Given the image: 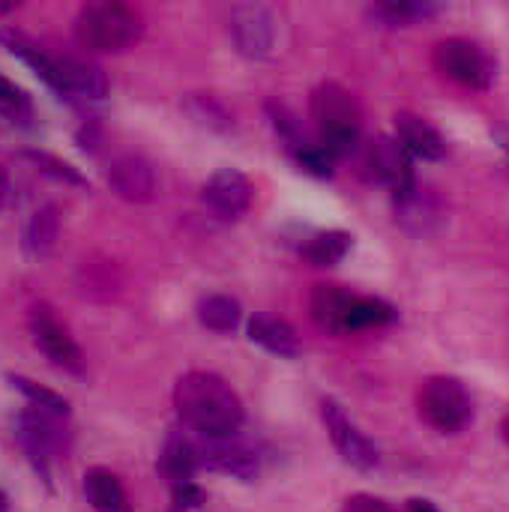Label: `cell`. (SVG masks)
Here are the masks:
<instances>
[{
	"label": "cell",
	"mask_w": 509,
	"mask_h": 512,
	"mask_svg": "<svg viewBox=\"0 0 509 512\" xmlns=\"http://www.w3.org/2000/svg\"><path fill=\"white\" fill-rule=\"evenodd\" d=\"M249 339L255 345H261L264 351H270L276 357H285V360H294L300 354L297 330L285 318H276V315H255L249 321Z\"/></svg>",
	"instance_id": "e0dca14e"
},
{
	"label": "cell",
	"mask_w": 509,
	"mask_h": 512,
	"mask_svg": "<svg viewBox=\"0 0 509 512\" xmlns=\"http://www.w3.org/2000/svg\"><path fill=\"white\" fill-rule=\"evenodd\" d=\"M396 219L411 234H429L441 222V204L429 189H420L417 183L396 192Z\"/></svg>",
	"instance_id": "9a60e30c"
},
{
	"label": "cell",
	"mask_w": 509,
	"mask_h": 512,
	"mask_svg": "<svg viewBox=\"0 0 509 512\" xmlns=\"http://www.w3.org/2000/svg\"><path fill=\"white\" fill-rule=\"evenodd\" d=\"M198 468H201L198 444H192L183 432H171L159 456V471L180 486V483H189Z\"/></svg>",
	"instance_id": "ac0fdd59"
},
{
	"label": "cell",
	"mask_w": 509,
	"mask_h": 512,
	"mask_svg": "<svg viewBox=\"0 0 509 512\" xmlns=\"http://www.w3.org/2000/svg\"><path fill=\"white\" fill-rule=\"evenodd\" d=\"M435 69L450 78L459 87L468 90H489L495 81V60L489 57V51L471 39L453 36L435 45Z\"/></svg>",
	"instance_id": "5b68a950"
},
{
	"label": "cell",
	"mask_w": 509,
	"mask_h": 512,
	"mask_svg": "<svg viewBox=\"0 0 509 512\" xmlns=\"http://www.w3.org/2000/svg\"><path fill=\"white\" fill-rule=\"evenodd\" d=\"M420 417L426 426H432L435 432H462L471 420H474V402L471 393L465 390L462 381L447 378V375H435L423 384L420 396Z\"/></svg>",
	"instance_id": "277c9868"
},
{
	"label": "cell",
	"mask_w": 509,
	"mask_h": 512,
	"mask_svg": "<svg viewBox=\"0 0 509 512\" xmlns=\"http://www.w3.org/2000/svg\"><path fill=\"white\" fill-rule=\"evenodd\" d=\"M240 318H243V309L234 297L213 294L198 303V321L213 333H234Z\"/></svg>",
	"instance_id": "603a6c76"
},
{
	"label": "cell",
	"mask_w": 509,
	"mask_h": 512,
	"mask_svg": "<svg viewBox=\"0 0 509 512\" xmlns=\"http://www.w3.org/2000/svg\"><path fill=\"white\" fill-rule=\"evenodd\" d=\"M408 510L411 512H438V507H435V504H429V501H411V504H408Z\"/></svg>",
	"instance_id": "d6a6232c"
},
{
	"label": "cell",
	"mask_w": 509,
	"mask_h": 512,
	"mask_svg": "<svg viewBox=\"0 0 509 512\" xmlns=\"http://www.w3.org/2000/svg\"><path fill=\"white\" fill-rule=\"evenodd\" d=\"M54 66H57V93L60 96L102 99L108 93V78L96 63H90L84 57H72V54H54Z\"/></svg>",
	"instance_id": "7c38bea8"
},
{
	"label": "cell",
	"mask_w": 509,
	"mask_h": 512,
	"mask_svg": "<svg viewBox=\"0 0 509 512\" xmlns=\"http://www.w3.org/2000/svg\"><path fill=\"white\" fill-rule=\"evenodd\" d=\"M0 114L9 117L12 123H27L30 114H33L30 99L12 81H6L3 75H0Z\"/></svg>",
	"instance_id": "83f0119b"
},
{
	"label": "cell",
	"mask_w": 509,
	"mask_h": 512,
	"mask_svg": "<svg viewBox=\"0 0 509 512\" xmlns=\"http://www.w3.org/2000/svg\"><path fill=\"white\" fill-rule=\"evenodd\" d=\"M504 438H507V444H509V414L504 417Z\"/></svg>",
	"instance_id": "836d02e7"
},
{
	"label": "cell",
	"mask_w": 509,
	"mask_h": 512,
	"mask_svg": "<svg viewBox=\"0 0 509 512\" xmlns=\"http://www.w3.org/2000/svg\"><path fill=\"white\" fill-rule=\"evenodd\" d=\"M0 512H6V495L0 492Z\"/></svg>",
	"instance_id": "e575fe53"
},
{
	"label": "cell",
	"mask_w": 509,
	"mask_h": 512,
	"mask_svg": "<svg viewBox=\"0 0 509 512\" xmlns=\"http://www.w3.org/2000/svg\"><path fill=\"white\" fill-rule=\"evenodd\" d=\"M174 408L201 438H231L243 426L240 396L213 372H186L174 387Z\"/></svg>",
	"instance_id": "6da1fadb"
},
{
	"label": "cell",
	"mask_w": 509,
	"mask_h": 512,
	"mask_svg": "<svg viewBox=\"0 0 509 512\" xmlns=\"http://www.w3.org/2000/svg\"><path fill=\"white\" fill-rule=\"evenodd\" d=\"M27 324H30V336H33V345L45 354V360L63 372H72V375H81L84 372V354L81 348L75 345L69 327L57 318V312L48 306V303H36L27 315Z\"/></svg>",
	"instance_id": "8992f818"
},
{
	"label": "cell",
	"mask_w": 509,
	"mask_h": 512,
	"mask_svg": "<svg viewBox=\"0 0 509 512\" xmlns=\"http://www.w3.org/2000/svg\"><path fill=\"white\" fill-rule=\"evenodd\" d=\"M342 512H396L387 501H381V498H372V495H354V498H348L345 501V507Z\"/></svg>",
	"instance_id": "f1b7e54d"
},
{
	"label": "cell",
	"mask_w": 509,
	"mask_h": 512,
	"mask_svg": "<svg viewBox=\"0 0 509 512\" xmlns=\"http://www.w3.org/2000/svg\"><path fill=\"white\" fill-rule=\"evenodd\" d=\"M24 159H30L42 174H48V177H54V180H60V183H69V186H87V180L69 165V162H63V159H57V156H51V153H39V150H27L24 153Z\"/></svg>",
	"instance_id": "4316f807"
},
{
	"label": "cell",
	"mask_w": 509,
	"mask_h": 512,
	"mask_svg": "<svg viewBox=\"0 0 509 512\" xmlns=\"http://www.w3.org/2000/svg\"><path fill=\"white\" fill-rule=\"evenodd\" d=\"M57 237H60V210L57 204H45L27 219L21 243H24V252L39 261L57 246Z\"/></svg>",
	"instance_id": "d6986e66"
},
{
	"label": "cell",
	"mask_w": 509,
	"mask_h": 512,
	"mask_svg": "<svg viewBox=\"0 0 509 512\" xmlns=\"http://www.w3.org/2000/svg\"><path fill=\"white\" fill-rule=\"evenodd\" d=\"M84 495L96 512H132L123 483L105 468H93L84 474Z\"/></svg>",
	"instance_id": "ffe728a7"
},
{
	"label": "cell",
	"mask_w": 509,
	"mask_h": 512,
	"mask_svg": "<svg viewBox=\"0 0 509 512\" xmlns=\"http://www.w3.org/2000/svg\"><path fill=\"white\" fill-rule=\"evenodd\" d=\"M396 321V309L378 297H360L354 294V303H351V312H348V333H357V330H369V327H384Z\"/></svg>",
	"instance_id": "cb8c5ba5"
},
{
	"label": "cell",
	"mask_w": 509,
	"mask_h": 512,
	"mask_svg": "<svg viewBox=\"0 0 509 512\" xmlns=\"http://www.w3.org/2000/svg\"><path fill=\"white\" fill-rule=\"evenodd\" d=\"M201 198L207 204V210L222 219V222H237L246 216L249 204H252V183L246 174L234 171V168H222L216 171L204 189H201Z\"/></svg>",
	"instance_id": "30bf717a"
},
{
	"label": "cell",
	"mask_w": 509,
	"mask_h": 512,
	"mask_svg": "<svg viewBox=\"0 0 509 512\" xmlns=\"http://www.w3.org/2000/svg\"><path fill=\"white\" fill-rule=\"evenodd\" d=\"M141 39V18L123 3H87L75 15V42L93 54H120Z\"/></svg>",
	"instance_id": "3957f363"
},
{
	"label": "cell",
	"mask_w": 509,
	"mask_h": 512,
	"mask_svg": "<svg viewBox=\"0 0 509 512\" xmlns=\"http://www.w3.org/2000/svg\"><path fill=\"white\" fill-rule=\"evenodd\" d=\"M228 30H231V39H234L237 51L243 57H252V60L270 57V51L276 45V18L261 3L234 6L231 18H228Z\"/></svg>",
	"instance_id": "ba28073f"
},
{
	"label": "cell",
	"mask_w": 509,
	"mask_h": 512,
	"mask_svg": "<svg viewBox=\"0 0 509 512\" xmlns=\"http://www.w3.org/2000/svg\"><path fill=\"white\" fill-rule=\"evenodd\" d=\"M198 459L204 468L237 480H252L258 474V456L231 438H204V444H198Z\"/></svg>",
	"instance_id": "4fadbf2b"
},
{
	"label": "cell",
	"mask_w": 509,
	"mask_h": 512,
	"mask_svg": "<svg viewBox=\"0 0 509 512\" xmlns=\"http://www.w3.org/2000/svg\"><path fill=\"white\" fill-rule=\"evenodd\" d=\"M321 414H324V426H327V435L330 441L336 444V450L342 453V459L360 471H372L378 468L381 456H378V447L351 423V417L342 411V405H336L333 399H324L321 405Z\"/></svg>",
	"instance_id": "9c48e42d"
},
{
	"label": "cell",
	"mask_w": 509,
	"mask_h": 512,
	"mask_svg": "<svg viewBox=\"0 0 509 512\" xmlns=\"http://www.w3.org/2000/svg\"><path fill=\"white\" fill-rule=\"evenodd\" d=\"M309 117L318 135V147L333 156H348L360 144L363 132V111L351 90H345L336 81H327L312 90L309 99Z\"/></svg>",
	"instance_id": "7a4b0ae2"
},
{
	"label": "cell",
	"mask_w": 509,
	"mask_h": 512,
	"mask_svg": "<svg viewBox=\"0 0 509 512\" xmlns=\"http://www.w3.org/2000/svg\"><path fill=\"white\" fill-rule=\"evenodd\" d=\"M201 501H204V495H201V489H198L195 483H180L177 492H174V512L192 510V507H198Z\"/></svg>",
	"instance_id": "f546056e"
},
{
	"label": "cell",
	"mask_w": 509,
	"mask_h": 512,
	"mask_svg": "<svg viewBox=\"0 0 509 512\" xmlns=\"http://www.w3.org/2000/svg\"><path fill=\"white\" fill-rule=\"evenodd\" d=\"M354 294L339 285H315L309 294V315L321 330L330 333H348V312H351Z\"/></svg>",
	"instance_id": "2e32d148"
},
{
	"label": "cell",
	"mask_w": 509,
	"mask_h": 512,
	"mask_svg": "<svg viewBox=\"0 0 509 512\" xmlns=\"http://www.w3.org/2000/svg\"><path fill=\"white\" fill-rule=\"evenodd\" d=\"M348 249H351V234H345V231H318L303 243L300 252L315 267H333L348 255Z\"/></svg>",
	"instance_id": "7402d4cb"
},
{
	"label": "cell",
	"mask_w": 509,
	"mask_h": 512,
	"mask_svg": "<svg viewBox=\"0 0 509 512\" xmlns=\"http://www.w3.org/2000/svg\"><path fill=\"white\" fill-rule=\"evenodd\" d=\"M108 186L129 204H147L156 195V168L138 153H120L108 165Z\"/></svg>",
	"instance_id": "8fae6325"
},
{
	"label": "cell",
	"mask_w": 509,
	"mask_h": 512,
	"mask_svg": "<svg viewBox=\"0 0 509 512\" xmlns=\"http://www.w3.org/2000/svg\"><path fill=\"white\" fill-rule=\"evenodd\" d=\"M186 111L201 123V126H210V129H231V114L213 99V96H189L186 99Z\"/></svg>",
	"instance_id": "484cf974"
},
{
	"label": "cell",
	"mask_w": 509,
	"mask_h": 512,
	"mask_svg": "<svg viewBox=\"0 0 509 512\" xmlns=\"http://www.w3.org/2000/svg\"><path fill=\"white\" fill-rule=\"evenodd\" d=\"M396 141L408 150V156L426 159V162H438L447 156V141L444 135L420 114L411 111H399L396 114Z\"/></svg>",
	"instance_id": "5bb4252c"
},
{
	"label": "cell",
	"mask_w": 509,
	"mask_h": 512,
	"mask_svg": "<svg viewBox=\"0 0 509 512\" xmlns=\"http://www.w3.org/2000/svg\"><path fill=\"white\" fill-rule=\"evenodd\" d=\"M495 138H498V144H501V150H504V156H507L509 162V126H501V129L495 132Z\"/></svg>",
	"instance_id": "1f68e13d"
},
{
	"label": "cell",
	"mask_w": 509,
	"mask_h": 512,
	"mask_svg": "<svg viewBox=\"0 0 509 512\" xmlns=\"http://www.w3.org/2000/svg\"><path fill=\"white\" fill-rule=\"evenodd\" d=\"M360 162H363V171H366L375 183L390 186L393 192H402V189H408V186L417 183V180H414V168H411L408 150H405L396 138H390V135H375V138H369V141L363 144Z\"/></svg>",
	"instance_id": "52a82bcc"
},
{
	"label": "cell",
	"mask_w": 509,
	"mask_h": 512,
	"mask_svg": "<svg viewBox=\"0 0 509 512\" xmlns=\"http://www.w3.org/2000/svg\"><path fill=\"white\" fill-rule=\"evenodd\" d=\"M9 201H12V180H9L6 168L0 165V210H3Z\"/></svg>",
	"instance_id": "4dcf8cb0"
},
{
	"label": "cell",
	"mask_w": 509,
	"mask_h": 512,
	"mask_svg": "<svg viewBox=\"0 0 509 512\" xmlns=\"http://www.w3.org/2000/svg\"><path fill=\"white\" fill-rule=\"evenodd\" d=\"M9 381L27 396V402H30L36 411L51 414V417H66V414H69V402H66L63 396H57L54 390H45V387H39L36 381H30V378H24V375H9Z\"/></svg>",
	"instance_id": "d4e9b609"
},
{
	"label": "cell",
	"mask_w": 509,
	"mask_h": 512,
	"mask_svg": "<svg viewBox=\"0 0 509 512\" xmlns=\"http://www.w3.org/2000/svg\"><path fill=\"white\" fill-rule=\"evenodd\" d=\"M438 12H441V3H432V0H387V3H375L369 9V18L384 27H408Z\"/></svg>",
	"instance_id": "44dd1931"
}]
</instances>
